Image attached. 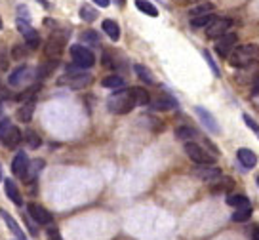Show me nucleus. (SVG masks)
Returning <instances> with one entry per match:
<instances>
[{"label": "nucleus", "instance_id": "c03bdc74", "mask_svg": "<svg viewBox=\"0 0 259 240\" xmlns=\"http://www.w3.org/2000/svg\"><path fill=\"white\" fill-rule=\"evenodd\" d=\"M97 6H101V8H107L109 4H111V0H94Z\"/></svg>", "mask_w": 259, "mask_h": 240}, {"label": "nucleus", "instance_id": "f257e3e1", "mask_svg": "<svg viewBox=\"0 0 259 240\" xmlns=\"http://www.w3.org/2000/svg\"><path fill=\"white\" fill-rule=\"evenodd\" d=\"M134 107H138V105H136L132 88H118V92H114L113 96L107 99V109L113 114H128Z\"/></svg>", "mask_w": 259, "mask_h": 240}, {"label": "nucleus", "instance_id": "2eb2a0df", "mask_svg": "<svg viewBox=\"0 0 259 240\" xmlns=\"http://www.w3.org/2000/svg\"><path fill=\"white\" fill-rule=\"evenodd\" d=\"M29 74H31V69L27 65H19L16 71H12V74L8 76V84L17 88V86H21L29 80Z\"/></svg>", "mask_w": 259, "mask_h": 240}, {"label": "nucleus", "instance_id": "39448f33", "mask_svg": "<svg viewBox=\"0 0 259 240\" xmlns=\"http://www.w3.org/2000/svg\"><path fill=\"white\" fill-rule=\"evenodd\" d=\"M185 152L194 164H213L215 162V154H210L204 147H200V145L194 143V141H187Z\"/></svg>", "mask_w": 259, "mask_h": 240}, {"label": "nucleus", "instance_id": "6ab92c4d", "mask_svg": "<svg viewBox=\"0 0 259 240\" xmlns=\"http://www.w3.org/2000/svg\"><path fill=\"white\" fill-rule=\"evenodd\" d=\"M34 101L32 99H27L19 109H17V120L19 122H23V124H29L32 120V114H34Z\"/></svg>", "mask_w": 259, "mask_h": 240}, {"label": "nucleus", "instance_id": "a18cd8bd", "mask_svg": "<svg viewBox=\"0 0 259 240\" xmlns=\"http://www.w3.org/2000/svg\"><path fill=\"white\" fill-rule=\"evenodd\" d=\"M251 240H259V225L251 229Z\"/></svg>", "mask_w": 259, "mask_h": 240}, {"label": "nucleus", "instance_id": "20e7f679", "mask_svg": "<svg viewBox=\"0 0 259 240\" xmlns=\"http://www.w3.org/2000/svg\"><path fill=\"white\" fill-rule=\"evenodd\" d=\"M71 57H73V63L78 69H90V67H94V63H96L94 52L88 50L86 46H80V44L71 46Z\"/></svg>", "mask_w": 259, "mask_h": 240}, {"label": "nucleus", "instance_id": "49530a36", "mask_svg": "<svg viewBox=\"0 0 259 240\" xmlns=\"http://www.w3.org/2000/svg\"><path fill=\"white\" fill-rule=\"evenodd\" d=\"M114 2H116V4L120 6V8H122V6H124V4H126V0H114Z\"/></svg>", "mask_w": 259, "mask_h": 240}, {"label": "nucleus", "instance_id": "c756f323", "mask_svg": "<svg viewBox=\"0 0 259 240\" xmlns=\"http://www.w3.org/2000/svg\"><path fill=\"white\" fill-rule=\"evenodd\" d=\"M176 137L181 139V141L194 139V137H196V130L189 128V126H179V128H176Z\"/></svg>", "mask_w": 259, "mask_h": 240}, {"label": "nucleus", "instance_id": "f704fd0d", "mask_svg": "<svg viewBox=\"0 0 259 240\" xmlns=\"http://www.w3.org/2000/svg\"><path fill=\"white\" fill-rule=\"evenodd\" d=\"M27 44H16L14 48H12V57L16 59V61H21L25 56H27Z\"/></svg>", "mask_w": 259, "mask_h": 240}, {"label": "nucleus", "instance_id": "7ed1b4c3", "mask_svg": "<svg viewBox=\"0 0 259 240\" xmlns=\"http://www.w3.org/2000/svg\"><path fill=\"white\" fill-rule=\"evenodd\" d=\"M90 82H92V74L82 72V71H74V69H69V71L63 74V78H59V84L69 86V88H73V90L86 88Z\"/></svg>", "mask_w": 259, "mask_h": 240}, {"label": "nucleus", "instance_id": "de8ad7c7", "mask_svg": "<svg viewBox=\"0 0 259 240\" xmlns=\"http://www.w3.org/2000/svg\"><path fill=\"white\" fill-rule=\"evenodd\" d=\"M2 29H4V23H2V19H0V31H2Z\"/></svg>", "mask_w": 259, "mask_h": 240}, {"label": "nucleus", "instance_id": "c85d7f7f", "mask_svg": "<svg viewBox=\"0 0 259 240\" xmlns=\"http://www.w3.org/2000/svg\"><path fill=\"white\" fill-rule=\"evenodd\" d=\"M213 12V4L206 2V4H198L194 8L189 10V16L191 17H198V16H206V14H211Z\"/></svg>", "mask_w": 259, "mask_h": 240}, {"label": "nucleus", "instance_id": "7c9ffc66", "mask_svg": "<svg viewBox=\"0 0 259 240\" xmlns=\"http://www.w3.org/2000/svg\"><path fill=\"white\" fill-rule=\"evenodd\" d=\"M25 141H27V145H29L31 149H38L42 145L40 136H38L36 132H32V130H27V132H25Z\"/></svg>", "mask_w": 259, "mask_h": 240}, {"label": "nucleus", "instance_id": "423d86ee", "mask_svg": "<svg viewBox=\"0 0 259 240\" xmlns=\"http://www.w3.org/2000/svg\"><path fill=\"white\" fill-rule=\"evenodd\" d=\"M65 40H67V32L63 31L52 32V36L46 42V57H50V59H59L61 54H63Z\"/></svg>", "mask_w": 259, "mask_h": 240}, {"label": "nucleus", "instance_id": "aec40b11", "mask_svg": "<svg viewBox=\"0 0 259 240\" xmlns=\"http://www.w3.org/2000/svg\"><path fill=\"white\" fill-rule=\"evenodd\" d=\"M4 191H6V196H8L16 206H21V204H23V198H21V194L17 191V185L14 183V179H10V177L4 179Z\"/></svg>", "mask_w": 259, "mask_h": 240}, {"label": "nucleus", "instance_id": "79ce46f5", "mask_svg": "<svg viewBox=\"0 0 259 240\" xmlns=\"http://www.w3.org/2000/svg\"><path fill=\"white\" fill-rule=\"evenodd\" d=\"M244 122L248 124V128L253 130L255 134H259V124H257V122H255V120H253V118H251L250 114H244Z\"/></svg>", "mask_w": 259, "mask_h": 240}, {"label": "nucleus", "instance_id": "0eeeda50", "mask_svg": "<svg viewBox=\"0 0 259 240\" xmlns=\"http://www.w3.org/2000/svg\"><path fill=\"white\" fill-rule=\"evenodd\" d=\"M17 31L21 32V36L25 38V44H27V48L29 50H36L38 46H40V34L34 31L27 21L17 19Z\"/></svg>", "mask_w": 259, "mask_h": 240}, {"label": "nucleus", "instance_id": "5701e85b", "mask_svg": "<svg viewBox=\"0 0 259 240\" xmlns=\"http://www.w3.org/2000/svg\"><path fill=\"white\" fill-rule=\"evenodd\" d=\"M227 204L236 210L248 208V206H250V200H248L246 194H229V196H227Z\"/></svg>", "mask_w": 259, "mask_h": 240}, {"label": "nucleus", "instance_id": "2f4dec72", "mask_svg": "<svg viewBox=\"0 0 259 240\" xmlns=\"http://www.w3.org/2000/svg\"><path fill=\"white\" fill-rule=\"evenodd\" d=\"M250 217H251L250 206H248V208H238L235 214H233V221H235V223H244V221H248Z\"/></svg>", "mask_w": 259, "mask_h": 240}, {"label": "nucleus", "instance_id": "a211bd4d", "mask_svg": "<svg viewBox=\"0 0 259 240\" xmlns=\"http://www.w3.org/2000/svg\"><path fill=\"white\" fill-rule=\"evenodd\" d=\"M0 217L4 219V223L8 225V229H10L12 232H14V236H16L17 240H27V236H25L23 231H21V227L17 225V221H16V219H14L12 216H10V214L6 212V210L0 208Z\"/></svg>", "mask_w": 259, "mask_h": 240}, {"label": "nucleus", "instance_id": "8fccbe9b", "mask_svg": "<svg viewBox=\"0 0 259 240\" xmlns=\"http://www.w3.org/2000/svg\"><path fill=\"white\" fill-rule=\"evenodd\" d=\"M0 181H2V170H0Z\"/></svg>", "mask_w": 259, "mask_h": 240}, {"label": "nucleus", "instance_id": "ea45409f", "mask_svg": "<svg viewBox=\"0 0 259 240\" xmlns=\"http://www.w3.org/2000/svg\"><path fill=\"white\" fill-rule=\"evenodd\" d=\"M12 128V122L8 118H2L0 120V141H2V137L8 134V130Z\"/></svg>", "mask_w": 259, "mask_h": 240}, {"label": "nucleus", "instance_id": "4be33fe9", "mask_svg": "<svg viewBox=\"0 0 259 240\" xmlns=\"http://www.w3.org/2000/svg\"><path fill=\"white\" fill-rule=\"evenodd\" d=\"M124 78H122L120 74H109L105 78L101 80V86L103 88H113V90H118V88H124Z\"/></svg>", "mask_w": 259, "mask_h": 240}, {"label": "nucleus", "instance_id": "37998d69", "mask_svg": "<svg viewBox=\"0 0 259 240\" xmlns=\"http://www.w3.org/2000/svg\"><path fill=\"white\" fill-rule=\"evenodd\" d=\"M251 96H259V76H255L253 86H251Z\"/></svg>", "mask_w": 259, "mask_h": 240}, {"label": "nucleus", "instance_id": "ddd939ff", "mask_svg": "<svg viewBox=\"0 0 259 240\" xmlns=\"http://www.w3.org/2000/svg\"><path fill=\"white\" fill-rule=\"evenodd\" d=\"M29 164H31V160L27 156V152L17 151L14 160H12V172H14V176H17L19 179H25L27 172H29Z\"/></svg>", "mask_w": 259, "mask_h": 240}, {"label": "nucleus", "instance_id": "a19ab883", "mask_svg": "<svg viewBox=\"0 0 259 240\" xmlns=\"http://www.w3.org/2000/svg\"><path fill=\"white\" fill-rule=\"evenodd\" d=\"M17 19H21V21H27V23H29L31 16H29L27 6H17Z\"/></svg>", "mask_w": 259, "mask_h": 240}, {"label": "nucleus", "instance_id": "f8f14e48", "mask_svg": "<svg viewBox=\"0 0 259 240\" xmlns=\"http://www.w3.org/2000/svg\"><path fill=\"white\" fill-rule=\"evenodd\" d=\"M27 212H29V216H31L38 225H52L54 223V216H52L44 206L36 204V202H31V204L27 206Z\"/></svg>", "mask_w": 259, "mask_h": 240}, {"label": "nucleus", "instance_id": "4468645a", "mask_svg": "<svg viewBox=\"0 0 259 240\" xmlns=\"http://www.w3.org/2000/svg\"><path fill=\"white\" fill-rule=\"evenodd\" d=\"M194 112H196V116L200 118V122L210 130L211 134H219V124L215 122V116H213L208 109H204V107L198 105V107H194Z\"/></svg>", "mask_w": 259, "mask_h": 240}, {"label": "nucleus", "instance_id": "a878e982", "mask_svg": "<svg viewBox=\"0 0 259 240\" xmlns=\"http://www.w3.org/2000/svg\"><path fill=\"white\" fill-rule=\"evenodd\" d=\"M132 94H134V99H136V105L138 107H145V105L151 103V96L145 88H132Z\"/></svg>", "mask_w": 259, "mask_h": 240}, {"label": "nucleus", "instance_id": "1a4fd4ad", "mask_svg": "<svg viewBox=\"0 0 259 240\" xmlns=\"http://www.w3.org/2000/svg\"><path fill=\"white\" fill-rule=\"evenodd\" d=\"M231 25H233V21H231V19H227V17H215V19H213V21L206 27V34H208V38L218 40L219 36H223V34H227V32H229Z\"/></svg>", "mask_w": 259, "mask_h": 240}, {"label": "nucleus", "instance_id": "f03ea898", "mask_svg": "<svg viewBox=\"0 0 259 240\" xmlns=\"http://www.w3.org/2000/svg\"><path fill=\"white\" fill-rule=\"evenodd\" d=\"M259 59V46L257 44H242V46H236L231 56H229V61L233 67H248V65L255 63Z\"/></svg>", "mask_w": 259, "mask_h": 240}, {"label": "nucleus", "instance_id": "cd10ccee", "mask_svg": "<svg viewBox=\"0 0 259 240\" xmlns=\"http://www.w3.org/2000/svg\"><path fill=\"white\" fill-rule=\"evenodd\" d=\"M134 71H136V74H138L139 78L143 80L145 84H154V76H153V72L147 69L145 65H134Z\"/></svg>", "mask_w": 259, "mask_h": 240}, {"label": "nucleus", "instance_id": "bb28decb", "mask_svg": "<svg viewBox=\"0 0 259 240\" xmlns=\"http://www.w3.org/2000/svg\"><path fill=\"white\" fill-rule=\"evenodd\" d=\"M213 19H215L213 12H211V14H206V16L191 17V27H193V29H202V27H208Z\"/></svg>", "mask_w": 259, "mask_h": 240}, {"label": "nucleus", "instance_id": "9d476101", "mask_svg": "<svg viewBox=\"0 0 259 240\" xmlns=\"http://www.w3.org/2000/svg\"><path fill=\"white\" fill-rule=\"evenodd\" d=\"M236 42H238V36H236L235 32H227V34L218 38V42H215V52L221 57H229L231 52L236 48Z\"/></svg>", "mask_w": 259, "mask_h": 240}, {"label": "nucleus", "instance_id": "9b49d317", "mask_svg": "<svg viewBox=\"0 0 259 240\" xmlns=\"http://www.w3.org/2000/svg\"><path fill=\"white\" fill-rule=\"evenodd\" d=\"M151 107H153L154 111H174V109H178L179 103L178 99L174 96H170V94H158V96H154L153 99H151Z\"/></svg>", "mask_w": 259, "mask_h": 240}, {"label": "nucleus", "instance_id": "b1692460", "mask_svg": "<svg viewBox=\"0 0 259 240\" xmlns=\"http://www.w3.org/2000/svg\"><path fill=\"white\" fill-rule=\"evenodd\" d=\"M136 6H138L139 12H143L145 16L158 17V10H156V6H154L153 2H149V0H136Z\"/></svg>", "mask_w": 259, "mask_h": 240}, {"label": "nucleus", "instance_id": "e433bc0d", "mask_svg": "<svg viewBox=\"0 0 259 240\" xmlns=\"http://www.w3.org/2000/svg\"><path fill=\"white\" fill-rule=\"evenodd\" d=\"M202 54H204V59H206V63L210 65V69L213 71V74H215V76H219V69H218V65H215V61H213V57L210 56V52H208V50H204Z\"/></svg>", "mask_w": 259, "mask_h": 240}, {"label": "nucleus", "instance_id": "f3484780", "mask_svg": "<svg viewBox=\"0 0 259 240\" xmlns=\"http://www.w3.org/2000/svg\"><path fill=\"white\" fill-rule=\"evenodd\" d=\"M236 158H238V162L244 166V170L255 168V164H257V156H255V152L251 151V149H246V147H242V149H238V151H236Z\"/></svg>", "mask_w": 259, "mask_h": 240}, {"label": "nucleus", "instance_id": "09e8293b", "mask_svg": "<svg viewBox=\"0 0 259 240\" xmlns=\"http://www.w3.org/2000/svg\"><path fill=\"white\" fill-rule=\"evenodd\" d=\"M2 109H4V105H2V103H0V112H2Z\"/></svg>", "mask_w": 259, "mask_h": 240}, {"label": "nucleus", "instance_id": "dca6fc26", "mask_svg": "<svg viewBox=\"0 0 259 240\" xmlns=\"http://www.w3.org/2000/svg\"><path fill=\"white\" fill-rule=\"evenodd\" d=\"M21 139H23V132L14 126L12 124V128L8 130V134L2 137V141L0 143L4 145V147H8V149H17V145L21 143Z\"/></svg>", "mask_w": 259, "mask_h": 240}, {"label": "nucleus", "instance_id": "393cba45", "mask_svg": "<svg viewBox=\"0 0 259 240\" xmlns=\"http://www.w3.org/2000/svg\"><path fill=\"white\" fill-rule=\"evenodd\" d=\"M42 168H44V160H40V158L32 160L31 164H29V172H27V176H25V181L31 183L32 179H36V176L42 172Z\"/></svg>", "mask_w": 259, "mask_h": 240}, {"label": "nucleus", "instance_id": "c9c22d12", "mask_svg": "<svg viewBox=\"0 0 259 240\" xmlns=\"http://www.w3.org/2000/svg\"><path fill=\"white\" fill-rule=\"evenodd\" d=\"M46 234H48V240H63L61 238V232H59V229H57L56 225H48Z\"/></svg>", "mask_w": 259, "mask_h": 240}, {"label": "nucleus", "instance_id": "3c124183", "mask_svg": "<svg viewBox=\"0 0 259 240\" xmlns=\"http://www.w3.org/2000/svg\"><path fill=\"white\" fill-rule=\"evenodd\" d=\"M257 187H259V176H257Z\"/></svg>", "mask_w": 259, "mask_h": 240}, {"label": "nucleus", "instance_id": "6e6552de", "mask_svg": "<svg viewBox=\"0 0 259 240\" xmlns=\"http://www.w3.org/2000/svg\"><path fill=\"white\" fill-rule=\"evenodd\" d=\"M194 176L202 179L204 183H215L221 179V170L215 164H198V168L194 170Z\"/></svg>", "mask_w": 259, "mask_h": 240}, {"label": "nucleus", "instance_id": "72a5a7b5", "mask_svg": "<svg viewBox=\"0 0 259 240\" xmlns=\"http://www.w3.org/2000/svg\"><path fill=\"white\" fill-rule=\"evenodd\" d=\"M57 67V59H52L50 63H44L42 67H38V71H36V76L38 78H46L48 74H52V71Z\"/></svg>", "mask_w": 259, "mask_h": 240}, {"label": "nucleus", "instance_id": "473e14b6", "mask_svg": "<svg viewBox=\"0 0 259 240\" xmlns=\"http://www.w3.org/2000/svg\"><path fill=\"white\" fill-rule=\"evenodd\" d=\"M80 17L84 19V21H88V23H94L97 19V12L92 6H88V4H84L80 8Z\"/></svg>", "mask_w": 259, "mask_h": 240}, {"label": "nucleus", "instance_id": "4c0bfd02", "mask_svg": "<svg viewBox=\"0 0 259 240\" xmlns=\"http://www.w3.org/2000/svg\"><path fill=\"white\" fill-rule=\"evenodd\" d=\"M219 183H221V185H218V187L213 189L215 192H219V191H231V189H233V185H235V183H233V179H231V177H227V179H221Z\"/></svg>", "mask_w": 259, "mask_h": 240}, {"label": "nucleus", "instance_id": "412c9836", "mask_svg": "<svg viewBox=\"0 0 259 240\" xmlns=\"http://www.w3.org/2000/svg\"><path fill=\"white\" fill-rule=\"evenodd\" d=\"M101 29H103V32H105L113 42H116V40L120 38V27H118V23L113 21V19H105V21L101 23Z\"/></svg>", "mask_w": 259, "mask_h": 240}, {"label": "nucleus", "instance_id": "58836bf2", "mask_svg": "<svg viewBox=\"0 0 259 240\" xmlns=\"http://www.w3.org/2000/svg\"><path fill=\"white\" fill-rule=\"evenodd\" d=\"M84 42H90V44H99V36H97L94 31H88V32H82L80 36Z\"/></svg>", "mask_w": 259, "mask_h": 240}]
</instances>
